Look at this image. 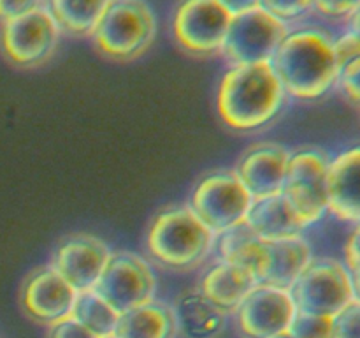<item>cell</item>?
<instances>
[{
    "label": "cell",
    "instance_id": "8fae6325",
    "mask_svg": "<svg viewBox=\"0 0 360 338\" xmlns=\"http://www.w3.org/2000/svg\"><path fill=\"white\" fill-rule=\"evenodd\" d=\"M232 14L218 0H183L172 18L174 39L197 56L221 53Z\"/></svg>",
    "mask_w": 360,
    "mask_h": 338
},
{
    "label": "cell",
    "instance_id": "d590c367",
    "mask_svg": "<svg viewBox=\"0 0 360 338\" xmlns=\"http://www.w3.org/2000/svg\"><path fill=\"white\" fill-rule=\"evenodd\" d=\"M352 273V285H354V299L360 303V268L350 271Z\"/></svg>",
    "mask_w": 360,
    "mask_h": 338
},
{
    "label": "cell",
    "instance_id": "5b68a950",
    "mask_svg": "<svg viewBox=\"0 0 360 338\" xmlns=\"http://www.w3.org/2000/svg\"><path fill=\"white\" fill-rule=\"evenodd\" d=\"M329 162L316 148H301L290 154L283 194L306 229L329 213Z\"/></svg>",
    "mask_w": 360,
    "mask_h": 338
},
{
    "label": "cell",
    "instance_id": "2e32d148",
    "mask_svg": "<svg viewBox=\"0 0 360 338\" xmlns=\"http://www.w3.org/2000/svg\"><path fill=\"white\" fill-rule=\"evenodd\" d=\"M329 211L345 222H360V146L348 148L330 158Z\"/></svg>",
    "mask_w": 360,
    "mask_h": 338
},
{
    "label": "cell",
    "instance_id": "603a6c76",
    "mask_svg": "<svg viewBox=\"0 0 360 338\" xmlns=\"http://www.w3.org/2000/svg\"><path fill=\"white\" fill-rule=\"evenodd\" d=\"M109 0H48L46 9L60 30L70 35H91Z\"/></svg>",
    "mask_w": 360,
    "mask_h": 338
},
{
    "label": "cell",
    "instance_id": "e575fe53",
    "mask_svg": "<svg viewBox=\"0 0 360 338\" xmlns=\"http://www.w3.org/2000/svg\"><path fill=\"white\" fill-rule=\"evenodd\" d=\"M345 23H347V32H350L352 35H355L360 41V4L357 9L348 16V20Z\"/></svg>",
    "mask_w": 360,
    "mask_h": 338
},
{
    "label": "cell",
    "instance_id": "e0dca14e",
    "mask_svg": "<svg viewBox=\"0 0 360 338\" xmlns=\"http://www.w3.org/2000/svg\"><path fill=\"white\" fill-rule=\"evenodd\" d=\"M313 259L311 245L302 234L267 242V266L260 284L290 291Z\"/></svg>",
    "mask_w": 360,
    "mask_h": 338
},
{
    "label": "cell",
    "instance_id": "7a4b0ae2",
    "mask_svg": "<svg viewBox=\"0 0 360 338\" xmlns=\"http://www.w3.org/2000/svg\"><path fill=\"white\" fill-rule=\"evenodd\" d=\"M285 95L271 62L232 65L218 87L217 108L225 125L250 132L276 118Z\"/></svg>",
    "mask_w": 360,
    "mask_h": 338
},
{
    "label": "cell",
    "instance_id": "52a82bcc",
    "mask_svg": "<svg viewBox=\"0 0 360 338\" xmlns=\"http://www.w3.org/2000/svg\"><path fill=\"white\" fill-rule=\"evenodd\" d=\"M253 197L234 171H214L199 180L192 192L190 208L214 232L245 224Z\"/></svg>",
    "mask_w": 360,
    "mask_h": 338
},
{
    "label": "cell",
    "instance_id": "83f0119b",
    "mask_svg": "<svg viewBox=\"0 0 360 338\" xmlns=\"http://www.w3.org/2000/svg\"><path fill=\"white\" fill-rule=\"evenodd\" d=\"M336 87L348 101L360 108V55L341 67Z\"/></svg>",
    "mask_w": 360,
    "mask_h": 338
},
{
    "label": "cell",
    "instance_id": "9a60e30c",
    "mask_svg": "<svg viewBox=\"0 0 360 338\" xmlns=\"http://www.w3.org/2000/svg\"><path fill=\"white\" fill-rule=\"evenodd\" d=\"M290 151L278 143L250 146L239 158L234 173L253 199L281 194Z\"/></svg>",
    "mask_w": 360,
    "mask_h": 338
},
{
    "label": "cell",
    "instance_id": "8d00e7d4",
    "mask_svg": "<svg viewBox=\"0 0 360 338\" xmlns=\"http://www.w3.org/2000/svg\"><path fill=\"white\" fill-rule=\"evenodd\" d=\"M273 338H295V337L292 333H288V331H285V333L276 334V337H273Z\"/></svg>",
    "mask_w": 360,
    "mask_h": 338
},
{
    "label": "cell",
    "instance_id": "3957f363",
    "mask_svg": "<svg viewBox=\"0 0 360 338\" xmlns=\"http://www.w3.org/2000/svg\"><path fill=\"white\" fill-rule=\"evenodd\" d=\"M214 232L190 206L162 210L151 220L146 249L157 263L172 270H190L206 259L214 243Z\"/></svg>",
    "mask_w": 360,
    "mask_h": 338
},
{
    "label": "cell",
    "instance_id": "44dd1931",
    "mask_svg": "<svg viewBox=\"0 0 360 338\" xmlns=\"http://www.w3.org/2000/svg\"><path fill=\"white\" fill-rule=\"evenodd\" d=\"M115 334L118 338H176L178 323L172 306L148 301L120 313Z\"/></svg>",
    "mask_w": 360,
    "mask_h": 338
},
{
    "label": "cell",
    "instance_id": "30bf717a",
    "mask_svg": "<svg viewBox=\"0 0 360 338\" xmlns=\"http://www.w3.org/2000/svg\"><path fill=\"white\" fill-rule=\"evenodd\" d=\"M94 291L118 313L155 299L157 277L150 264L134 252H111Z\"/></svg>",
    "mask_w": 360,
    "mask_h": 338
},
{
    "label": "cell",
    "instance_id": "4dcf8cb0",
    "mask_svg": "<svg viewBox=\"0 0 360 338\" xmlns=\"http://www.w3.org/2000/svg\"><path fill=\"white\" fill-rule=\"evenodd\" d=\"M334 51H336V58L341 69L345 63L357 58L360 55V41L355 35H352L350 32L345 30L343 34L334 37Z\"/></svg>",
    "mask_w": 360,
    "mask_h": 338
},
{
    "label": "cell",
    "instance_id": "d4e9b609",
    "mask_svg": "<svg viewBox=\"0 0 360 338\" xmlns=\"http://www.w3.org/2000/svg\"><path fill=\"white\" fill-rule=\"evenodd\" d=\"M288 333L295 338H333V317L297 312Z\"/></svg>",
    "mask_w": 360,
    "mask_h": 338
},
{
    "label": "cell",
    "instance_id": "f546056e",
    "mask_svg": "<svg viewBox=\"0 0 360 338\" xmlns=\"http://www.w3.org/2000/svg\"><path fill=\"white\" fill-rule=\"evenodd\" d=\"M48 338H97L86 330L83 324L77 323L74 317H65L58 323L51 324L48 331Z\"/></svg>",
    "mask_w": 360,
    "mask_h": 338
},
{
    "label": "cell",
    "instance_id": "5bb4252c",
    "mask_svg": "<svg viewBox=\"0 0 360 338\" xmlns=\"http://www.w3.org/2000/svg\"><path fill=\"white\" fill-rule=\"evenodd\" d=\"M111 250L101 238L74 234L58 243L51 257V268L58 271L77 292L91 291L108 264Z\"/></svg>",
    "mask_w": 360,
    "mask_h": 338
},
{
    "label": "cell",
    "instance_id": "4316f807",
    "mask_svg": "<svg viewBox=\"0 0 360 338\" xmlns=\"http://www.w3.org/2000/svg\"><path fill=\"white\" fill-rule=\"evenodd\" d=\"M333 338H360V303L352 301L333 317Z\"/></svg>",
    "mask_w": 360,
    "mask_h": 338
},
{
    "label": "cell",
    "instance_id": "74e56055",
    "mask_svg": "<svg viewBox=\"0 0 360 338\" xmlns=\"http://www.w3.org/2000/svg\"><path fill=\"white\" fill-rule=\"evenodd\" d=\"M104 338H118L116 334H109V337H104Z\"/></svg>",
    "mask_w": 360,
    "mask_h": 338
},
{
    "label": "cell",
    "instance_id": "cb8c5ba5",
    "mask_svg": "<svg viewBox=\"0 0 360 338\" xmlns=\"http://www.w3.org/2000/svg\"><path fill=\"white\" fill-rule=\"evenodd\" d=\"M70 317L83 324L97 338H104L115 334L120 313L91 289L77 292Z\"/></svg>",
    "mask_w": 360,
    "mask_h": 338
},
{
    "label": "cell",
    "instance_id": "484cf974",
    "mask_svg": "<svg viewBox=\"0 0 360 338\" xmlns=\"http://www.w3.org/2000/svg\"><path fill=\"white\" fill-rule=\"evenodd\" d=\"M260 7L288 25L304 18L313 9V0H260Z\"/></svg>",
    "mask_w": 360,
    "mask_h": 338
},
{
    "label": "cell",
    "instance_id": "f1b7e54d",
    "mask_svg": "<svg viewBox=\"0 0 360 338\" xmlns=\"http://www.w3.org/2000/svg\"><path fill=\"white\" fill-rule=\"evenodd\" d=\"M359 4L360 0H313V11L327 20L347 21Z\"/></svg>",
    "mask_w": 360,
    "mask_h": 338
},
{
    "label": "cell",
    "instance_id": "7c38bea8",
    "mask_svg": "<svg viewBox=\"0 0 360 338\" xmlns=\"http://www.w3.org/2000/svg\"><path fill=\"white\" fill-rule=\"evenodd\" d=\"M295 313L290 291L257 284L236 310V320L246 338H273L288 331Z\"/></svg>",
    "mask_w": 360,
    "mask_h": 338
},
{
    "label": "cell",
    "instance_id": "6da1fadb",
    "mask_svg": "<svg viewBox=\"0 0 360 338\" xmlns=\"http://www.w3.org/2000/svg\"><path fill=\"white\" fill-rule=\"evenodd\" d=\"M271 65L287 95L301 101L323 97L336 87L340 76L334 35L322 27L288 30Z\"/></svg>",
    "mask_w": 360,
    "mask_h": 338
},
{
    "label": "cell",
    "instance_id": "ba28073f",
    "mask_svg": "<svg viewBox=\"0 0 360 338\" xmlns=\"http://www.w3.org/2000/svg\"><path fill=\"white\" fill-rule=\"evenodd\" d=\"M287 34L285 21L264 7H255L232 16L221 55L232 65L271 62Z\"/></svg>",
    "mask_w": 360,
    "mask_h": 338
},
{
    "label": "cell",
    "instance_id": "7402d4cb",
    "mask_svg": "<svg viewBox=\"0 0 360 338\" xmlns=\"http://www.w3.org/2000/svg\"><path fill=\"white\" fill-rule=\"evenodd\" d=\"M218 236L220 261L243 268L260 284L267 266V242L260 239L246 224L236 225Z\"/></svg>",
    "mask_w": 360,
    "mask_h": 338
},
{
    "label": "cell",
    "instance_id": "ac0fdd59",
    "mask_svg": "<svg viewBox=\"0 0 360 338\" xmlns=\"http://www.w3.org/2000/svg\"><path fill=\"white\" fill-rule=\"evenodd\" d=\"M245 224L264 242L292 238L306 229L283 194L253 199Z\"/></svg>",
    "mask_w": 360,
    "mask_h": 338
},
{
    "label": "cell",
    "instance_id": "4fadbf2b",
    "mask_svg": "<svg viewBox=\"0 0 360 338\" xmlns=\"http://www.w3.org/2000/svg\"><path fill=\"white\" fill-rule=\"evenodd\" d=\"M77 291L51 266H42L25 278L20 292L23 312L39 324H51L70 317Z\"/></svg>",
    "mask_w": 360,
    "mask_h": 338
},
{
    "label": "cell",
    "instance_id": "d6a6232c",
    "mask_svg": "<svg viewBox=\"0 0 360 338\" xmlns=\"http://www.w3.org/2000/svg\"><path fill=\"white\" fill-rule=\"evenodd\" d=\"M345 264L350 271L360 268V222L355 224L350 238H348L347 246H345Z\"/></svg>",
    "mask_w": 360,
    "mask_h": 338
},
{
    "label": "cell",
    "instance_id": "d6986e66",
    "mask_svg": "<svg viewBox=\"0 0 360 338\" xmlns=\"http://www.w3.org/2000/svg\"><path fill=\"white\" fill-rule=\"evenodd\" d=\"M172 310L183 338H218L227 326V312L200 291L183 292Z\"/></svg>",
    "mask_w": 360,
    "mask_h": 338
},
{
    "label": "cell",
    "instance_id": "8992f818",
    "mask_svg": "<svg viewBox=\"0 0 360 338\" xmlns=\"http://www.w3.org/2000/svg\"><path fill=\"white\" fill-rule=\"evenodd\" d=\"M297 312L334 317L354 301L352 273L338 259H313L290 289Z\"/></svg>",
    "mask_w": 360,
    "mask_h": 338
},
{
    "label": "cell",
    "instance_id": "836d02e7",
    "mask_svg": "<svg viewBox=\"0 0 360 338\" xmlns=\"http://www.w3.org/2000/svg\"><path fill=\"white\" fill-rule=\"evenodd\" d=\"M229 13L234 16V14L245 13V11L255 9L260 7V0H218Z\"/></svg>",
    "mask_w": 360,
    "mask_h": 338
},
{
    "label": "cell",
    "instance_id": "277c9868",
    "mask_svg": "<svg viewBox=\"0 0 360 338\" xmlns=\"http://www.w3.org/2000/svg\"><path fill=\"white\" fill-rule=\"evenodd\" d=\"M157 35V18L146 0H109L91 32L95 48L120 62L139 58Z\"/></svg>",
    "mask_w": 360,
    "mask_h": 338
},
{
    "label": "cell",
    "instance_id": "9c48e42d",
    "mask_svg": "<svg viewBox=\"0 0 360 338\" xmlns=\"http://www.w3.org/2000/svg\"><path fill=\"white\" fill-rule=\"evenodd\" d=\"M60 27L44 6L0 27V49L7 62L20 69H35L48 62L60 39Z\"/></svg>",
    "mask_w": 360,
    "mask_h": 338
},
{
    "label": "cell",
    "instance_id": "1f68e13d",
    "mask_svg": "<svg viewBox=\"0 0 360 338\" xmlns=\"http://www.w3.org/2000/svg\"><path fill=\"white\" fill-rule=\"evenodd\" d=\"M42 7V0H0V21H9Z\"/></svg>",
    "mask_w": 360,
    "mask_h": 338
},
{
    "label": "cell",
    "instance_id": "ffe728a7",
    "mask_svg": "<svg viewBox=\"0 0 360 338\" xmlns=\"http://www.w3.org/2000/svg\"><path fill=\"white\" fill-rule=\"evenodd\" d=\"M255 285L257 280L246 270L218 261L204 273L199 291L229 313L238 310Z\"/></svg>",
    "mask_w": 360,
    "mask_h": 338
}]
</instances>
